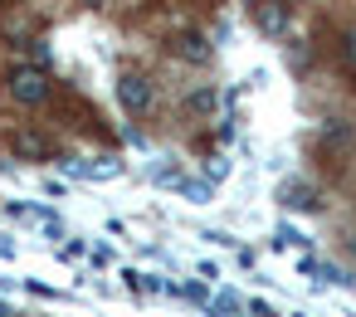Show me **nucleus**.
<instances>
[{
  "mask_svg": "<svg viewBox=\"0 0 356 317\" xmlns=\"http://www.w3.org/2000/svg\"><path fill=\"white\" fill-rule=\"evenodd\" d=\"M118 103H122L127 113H147V108H152V83H147V74L122 69V74H118Z\"/></svg>",
  "mask_w": 356,
  "mask_h": 317,
  "instance_id": "1",
  "label": "nucleus"
},
{
  "mask_svg": "<svg viewBox=\"0 0 356 317\" xmlns=\"http://www.w3.org/2000/svg\"><path fill=\"white\" fill-rule=\"evenodd\" d=\"M10 98H15V103H44V98H49L44 69H15V74H10Z\"/></svg>",
  "mask_w": 356,
  "mask_h": 317,
  "instance_id": "2",
  "label": "nucleus"
},
{
  "mask_svg": "<svg viewBox=\"0 0 356 317\" xmlns=\"http://www.w3.org/2000/svg\"><path fill=\"white\" fill-rule=\"evenodd\" d=\"M254 25L264 35H283L288 30V6L283 0H254Z\"/></svg>",
  "mask_w": 356,
  "mask_h": 317,
  "instance_id": "3",
  "label": "nucleus"
},
{
  "mask_svg": "<svg viewBox=\"0 0 356 317\" xmlns=\"http://www.w3.org/2000/svg\"><path fill=\"white\" fill-rule=\"evenodd\" d=\"M10 147L25 156V161H40V156H54V142L49 137H40V132H15L10 137Z\"/></svg>",
  "mask_w": 356,
  "mask_h": 317,
  "instance_id": "4",
  "label": "nucleus"
},
{
  "mask_svg": "<svg viewBox=\"0 0 356 317\" xmlns=\"http://www.w3.org/2000/svg\"><path fill=\"white\" fill-rule=\"evenodd\" d=\"M176 54L181 59H210V49H205L200 35H176Z\"/></svg>",
  "mask_w": 356,
  "mask_h": 317,
  "instance_id": "5",
  "label": "nucleus"
},
{
  "mask_svg": "<svg viewBox=\"0 0 356 317\" xmlns=\"http://www.w3.org/2000/svg\"><path fill=\"white\" fill-rule=\"evenodd\" d=\"M283 205H293V210H317V195H312L307 186H283Z\"/></svg>",
  "mask_w": 356,
  "mask_h": 317,
  "instance_id": "6",
  "label": "nucleus"
},
{
  "mask_svg": "<svg viewBox=\"0 0 356 317\" xmlns=\"http://www.w3.org/2000/svg\"><path fill=\"white\" fill-rule=\"evenodd\" d=\"M181 190H186L195 205H200V200H210V186H205V181H181Z\"/></svg>",
  "mask_w": 356,
  "mask_h": 317,
  "instance_id": "7",
  "label": "nucleus"
},
{
  "mask_svg": "<svg viewBox=\"0 0 356 317\" xmlns=\"http://www.w3.org/2000/svg\"><path fill=\"white\" fill-rule=\"evenodd\" d=\"M346 64H351V74H356V40H346Z\"/></svg>",
  "mask_w": 356,
  "mask_h": 317,
  "instance_id": "8",
  "label": "nucleus"
},
{
  "mask_svg": "<svg viewBox=\"0 0 356 317\" xmlns=\"http://www.w3.org/2000/svg\"><path fill=\"white\" fill-rule=\"evenodd\" d=\"M346 244H351V249H356V234H351V239H346Z\"/></svg>",
  "mask_w": 356,
  "mask_h": 317,
  "instance_id": "9",
  "label": "nucleus"
},
{
  "mask_svg": "<svg viewBox=\"0 0 356 317\" xmlns=\"http://www.w3.org/2000/svg\"><path fill=\"white\" fill-rule=\"evenodd\" d=\"M88 6H98V0H88Z\"/></svg>",
  "mask_w": 356,
  "mask_h": 317,
  "instance_id": "10",
  "label": "nucleus"
}]
</instances>
